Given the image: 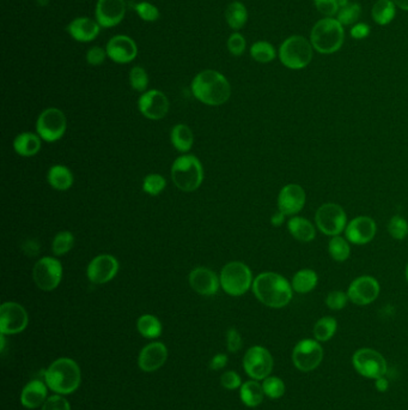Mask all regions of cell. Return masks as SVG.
Listing matches in <instances>:
<instances>
[{"instance_id":"34","label":"cell","mask_w":408,"mask_h":410,"mask_svg":"<svg viewBox=\"0 0 408 410\" xmlns=\"http://www.w3.org/2000/svg\"><path fill=\"white\" fill-rule=\"evenodd\" d=\"M227 22L229 27L234 30H240L245 27L247 19H248V11L245 9V5L240 1H234L227 6V12H225Z\"/></svg>"},{"instance_id":"19","label":"cell","mask_w":408,"mask_h":410,"mask_svg":"<svg viewBox=\"0 0 408 410\" xmlns=\"http://www.w3.org/2000/svg\"><path fill=\"white\" fill-rule=\"evenodd\" d=\"M377 232L376 222L369 216H358L346 226V239L354 245H365L371 242Z\"/></svg>"},{"instance_id":"12","label":"cell","mask_w":408,"mask_h":410,"mask_svg":"<svg viewBox=\"0 0 408 410\" xmlns=\"http://www.w3.org/2000/svg\"><path fill=\"white\" fill-rule=\"evenodd\" d=\"M274 366L273 356L265 346H254L249 348L243 358L245 373L254 380H263L271 375Z\"/></svg>"},{"instance_id":"3","label":"cell","mask_w":408,"mask_h":410,"mask_svg":"<svg viewBox=\"0 0 408 410\" xmlns=\"http://www.w3.org/2000/svg\"><path fill=\"white\" fill-rule=\"evenodd\" d=\"M82 374L76 361L60 358L50 364L45 373V383L58 395H71L81 385Z\"/></svg>"},{"instance_id":"38","label":"cell","mask_w":408,"mask_h":410,"mask_svg":"<svg viewBox=\"0 0 408 410\" xmlns=\"http://www.w3.org/2000/svg\"><path fill=\"white\" fill-rule=\"evenodd\" d=\"M263 389L265 392V396H267L271 400H278L284 396L285 393V383L283 379L274 375H268L267 378L263 380Z\"/></svg>"},{"instance_id":"23","label":"cell","mask_w":408,"mask_h":410,"mask_svg":"<svg viewBox=\"0 0 408 410\" xmlns=\"http://www.w3.org/2000/svg\"><path fill=\"white\" fill-rule=\"evenodd\" d=\"M191 287L200 295H214L221 286V280L212 270L207 268H196L188 277Z\"/></svg>"},{"instance_id":"40","label":"cell","mask_w":408,"mask_h":410,"mask_svg":"<svg viewBox=\"0 0 408 410\" xmlns=\"http://www.w3.org/2000/svg\"><path fill=\"white\" fill-rule=\"evenodd\" d=\"M73 245H74V237L72 233L64 231L55 235L52 244V250L55 255H64L72 250Z\"/></svg>"},{"instance_id":"30","label":"cell","mask_w":408,"mask_h":410,"mask_svg":"<svg viewBox=\"0 0 408 410\" xmlns=\"http://www.w3.org/2000/svg\"><path fill=\"white\" fill-rule=\"evenodd\" d=\"M318 276L312 269L298 270L292 277V289L298 294H308L318 286Z\"/></svg>"},{"instance_id":"35","label":"cell","mask_w":408,"mask_h":410,"mask_svg":"<svg viewBox=\"0 0 408 410\" xmlns=\"http://www.w3.org/2000/svg\"><path fill=\"white\" fill-rule=\"evenodd\" d=\"M136 329L143 338H157L162 333V323L157 317L152 315H141L136 322Z\"/></svg>"},{"instance_id":"54","label":"cell","mask_w":408,"mask_h":410,"mask_svg":"<svg viewBox=\"0 0 408 410\" xmlns=\"http://www.w3.org/2000/svg\"><path fill=\"white\" fill-rule=\"evenodd\" d=\"M388 387H389V382L386 378V375L375 380V389H376L377 391L386 392Z\"/></svg>"},{"instance_id":"6","label":"cell","mask_w":408,"mask_h":410,"mask_svg":"<svg viewBox=\"0 0 408 410\" xmlns=\"http://www.w3.org/2000/svg\"><path fill=\"white\" fill-rule=\"evenodd\" d=\"M313 45L305 37L294 35L287 37L279 48L281 64L291 70L307 68L313 60Z\"/></svg>"},{"instance_id":"57","label":"cell","mask_w":408,"mask_h":410,"mask_svg":"<svg viewBox=\"0 0 408 410\" xmlns=\"http://www.w3.org/2000/svg\"><path fill=\"white\" fill-rule=\"evenodd\" d=\"M406 280H407L408 282V264L407 266H406Z\"/></svg>"},{"instance_id":"33","label":"cell","mask_w":408,"mask_h":410,"mask_svg":"<svg viewBox=\"0 0 408 410\" xmlns=\"http://www.w3.org/2000/svg\"><path fill=\"white\" fill-rule=\"evenodd\" d=\"M336 330H338V322L334 317H329V315L323 317L314 325V338L320 343L329 341L336 335Z\"/></svg>"},{"instance_id":"36","label":"cell","mask_w":408,"mask_h":410,"mask_svg":"<svg viewBox=\"0 0 408 410\" xmlns=\"http://www.w3.org/2000/svg\"><path fill=\"white\" fill-rule=\"evenodd\" d=\"M328 252H329L332 258L339 263L349 260V255H351L349 240L341 237L340 235L332 237L331 240L328 242Z\"/></svg>"},{"instance_id":"48","label":"cell","mask_w":408,"mask_h":410,"mask_svg":"<svg viewBox=\"0 0 408 410\" xmlns=\"http://www.w3.org/2000/svg\"><path fill=\"white\" fill-rule=\"evenodd\" d=\"M42 410H71V407L65 397L57 393L45 400Z\"/></svg>"},{"instance_id":"52","label":"cell","mask_w":408,"mask_h":410,"mask_svg":"<svg viewBox=\"0 0 408 410\" xmlns=\"http://www.w3.org/2000/svg\"><path fill=\"white\" fill-rule=\"evenodd\" d=\"M370 34V27L365 23H357L356 26L351 29V37L354 40H363Z\"/></svg>"},{"instance_id":"55","label":"cell","mask_w":408,"mask_h":410,"mask_svg":"<svg viewBox=\"0 0 408 410\" xmlns=\"http://www.w3.org/2000/svg\"><path fill=\"white\" fill-rule=\"evenodd\" d=\"M284 219H285V215L278 210V213L273 215L272 219H271V224H272L274 227H279V226H281L283 222H284Z\"/></svg>"},{"instance_id":"17","label":"cell","mask_w":408,"mask_h":410,"mask_svg":"<svg viewBox=\"0 0 408 410\" xmlns=\"http://www.w3.org/2000/svg\"><path fill=\"white\" fill-rule=\"evenodd\" d=\"M141 113L150 120L163 119L169 110V100L162 91H145L138 101Z\"/></svg>"},{"instance_id":"46","label":"cell","mask_w":408,"mask_h":410,"mask_svg":"<svg viewBox=\"0 0 408 410\" xmlns=\"http://www.w3.org/2000/svg\"><path fill=\"white\" fill-rule=\"evenodd\" d=\"M245 45H247L245 39L243 35H241L240 32L232 34L227 40V50L232 55H236V57H240L245 53Z\"/></svg>"},{"instance_id":"28","label":"cell","mask_w":408,"mask_h":410,"mask_svg":"<svg viewBox=\"0 0 408 410\" xmlns=\"http://www.w3.org/2000/svg\"><path fill=\"white\" fill-rule=\"evenodd\" d=\"M47 180L55 190L65 191L73 185V174L66 166L55 164L48 170Z\"/></svg>"},{"instance_id":"50","label":"cell","mask_w":408,"mask_h":410,"mask_svg":"<svg viewBox=\"0 0 408 410\" xmlns=\"http://www.w3.org/2000/svg\"><path fill=\"white\" fill-rule=\"evenodd\" d=\"M221 384L223 387L227 389V390H236L238 387H242V380L241 377L235 371H227L225 373L222 374L221 377Z\"/></svg>"},{"instance_id":"14","label":"cell","mask_w":408,"mask_h":410,"mask_svg":"<svg viewBox=\"0 0 408 410\" xmlns=\"http://www.w3.org/2000/svg\"><path fill=\"white\" fill-rule=\"evenodd\" d=\"M29 315L27 311L14 301H8L0 306V333L16 335L27 329Z\"/></svg>"},{"instance_id":"20","label":"cell","mask_w":408,"mask_h":410,"mask_svg":"<svg viewBox=\"0 0 408 410\" xmlns=\"http://www.w3.org/2000/svg\"><path fill=\"white\" fill-rule=\"evenodd\" d=\"M126 14L125 0H99L96 4V21L102 28L118 26Z\"/></svg>"},{"instance_id":"10","label":"cell","mask_w":408,"mask_h":410,"mask_svg":"<svg viewBox=\"0 0 408 410\" xmlns=\"http://www.w3.org/2000/svg\"><path fill=\"white\" fill-rule=\"evenodd\" d=\"M323 360V348L320 342L304 338L292 351V362L300 372H312L318 369Z\"/></svg>"},{"instance_id":"26","label":"cell","mask_w":408,"mask_h":410,"mask_svg":"<svg viewBox=\"0 0 408 410\" xmlns=\"http://www.w3.org/2000/svg\"><path fill=\"white\" fill-rule=\"evenodd\" d=\"M287 229L296 240L300 242H312L316 237V229L309 219L300 216H292L287 222Z\"/></svg>"},{"instance_id":"42","label":"cell","mask_w":408,"mask_h":410,"mask_svg":"<svg viewBox=\"0 0 408 410\" xmlns=\"http://www.w3.org/2000/svg\"><path fill=\"white\" fill-rule=\"evenodd\" d=\"M388 232H389L390 237H394L396 240H404L405 237L408 235L407 221L402 216L395 215L390 219Z\"/></svg>"},{"instance_id":"5","label":"cell","mask_w":408,"mask_h":410,"mask_svg":"<svg viewBox=\"0 0 408 410\" xmlns=\"http://www.w3.org/2000/svg\"><path fill=\"white\" fill-rule=\"evenodd\" d=\"M172 178L178 190L195 191L204 180L203 164L195 156H180L172 164Z\"/></svg>"},{"instance_id":"25","label":"cell","mask_w":408,"mask_h":410,"mask_svg":"<svg viewBox=\"0 0 408 410\" xmlns=\"http://www.w3.org/2000/svg\"><path fill=\"white\" fill-rule=\"evenodd\" d=\"M47 384L41 380H32L23 387L21 393V403L27 409H37L43 406L45 400L48 398Z\"/></svg>"},{"instance_id":"37","label":"cell","mask_w":408,"mask_h":410,"mask_svg":"<svg viewBox=\"0 0 408 410\" xmlns=\"http://www.w3.org/2000/svg\"><path fill=\"white\" fill-rule=\"evenodd\" d=\"M250 55L253 59L258 63H269L276 58V50L273 46L267 41L255 42L254 45L250 47Z\"/></svg>"},{"instance_id":"32","label":"cell","mask_w":408,"mask_h":410,"mask_svg":"<svg viewBox=\"0 0 408 410\" xmlns=\"http://www.w3.org/2000/svg\"><path fill=\"white\" fill-rule=\"evenodd\" d=\"M396 5L393 0H377L372 6L371 14L374 21L380 26H387L394 19Z\"/></svg>"},{"instance_id":"4","label":"cell","mask_w":408,"mask_h":410,"mask_svg":"<svg viewBox=\"0 0 408 410\" xmlns=\"http://www.w3.org/2000/svg\"><path fill=\"white\" fill-rule=\"evenodd\" d=\"M344 27L338 19L327 17L318 21L310 32L314 50L323 55H332L340 50L344 43Z\"/></svg>"},{"instance_id":"13","label":"cell","mask_w":408,"mask_h":410,"mask_svg":"<svg viewBox=\"0 0 408 410\" xmlns=\"http://www.w3.org/2000/svg\"><path fill=\"white\" fill-rule=\"evenodd\" d=\"M32 277L37 287L43 292L54 291L63 278V265L53 257H43L32 269Z\"/></svg>"},{"instance_id":"51","label":"cell","mask_w":408,"mask_h":410,"mask_svg":"<svg viewBox=\"0 0 408 410\" xmlns=\"http://www.w3.org/2000/svg\"><path fill=\"white\" fill-rule=\"evenodd\" d=\"M242 338L236 329H229L227 333V351L237 353L242 348Z\"/></svg>"},{"instance_id":"44","label":"cell","mask_w":408,"mask_h":410,"mask_svg":"<svg viewBox=\"0 0 408 410\" xmlns=\"http://www.w3.org/2000/svg\"><path fill=\"white\" fill-rule=\"evenodd\" d=\"M349 300L347 293L343 292V291H333L327 295L326 305L329 310L340 311L346 307Z\"/></svg>"},{"instance_id":"53","label":"cell","mask_w":408,"mask_h":410,"mask_svg":"<svg viewBox=\"0 0 408 410\" xmlns=\"http://www.w3.org/2000/svg\"><path fill=\"white\" fill-rule=\"evenodd\" d=\"M227 364V356L225 354H217L210 361V369L214 371H219L224 369Z\"/></svg>"},{"instance_id":"41","label":"cell","mask_w":408,"mask_h":410,"mask_svg":"<svg viewBox=\"0 0 408 410\" xmlns=\"http://www.w3.org/2000/svg\"><path fill=\"white\" fill-rule=\"evenodd\" d=\"M165 186L167 182L161 174H149L143 182V190L151 196H159Z\"/></svg>"},{"instance_id":"29","label":"cell","mask_w":408,"mask_h":410,"mask_svg":"<svg viewBox=\"0 0 408 410\" xmlns=\"http://www.w3.org/2000/svg\"><path fill=\"white\" fill-rule=\"evenodd\" d=\"M241 401L243 404L249 408H255L260 406L263 401L265 392H263V384L258 383V380H248L242 384L240 387Z\"/></svg>"},{"instance_id":"2","label":"cell","mask_w":408,"mask_h":410,"mask_svg":"<svg viewBox=\"0 0 408 410\" xmlns=\"http://www.w3.org/2000/svg\"><path fill=\"white\" fill-rule=\"evenodd\" d=\"M192 92L195 99L205 105L221 106L230 99L232 87L222 73L214 70H205L193 79Z\"/></svg>"},{"instance_id":"1","label":"cell","mask_w":408,"mask_h":410,"mask_svg":"<svg viewBox=\"0 0 408 410\" xmlns=\"http://www.w3.org/2000/svg\"><path fill=\"white\" fill-rule=\"evenodd\" d=\"M253 293L261 304L271 309H283L292 300V284L277 273H263L253 282Z\"/></svg>"},{"instance_id":"45","label":"cell","mask_w":408,"mask_h":410,"mask_svg":"<svg viewBox=\"0 0 408 410\" xmlns=\"http://www.w3.org/2000/svg\"><path fill=\"white\" fill-rule=\"evenodd\" d=\"M134 10H136L138 16L146 22H154L159 19V9L147 1H143V3L134 5Z\"/></svg>"},{"instance_id":"7","label":"cell","mask_w":408,"mask_h":410,"mask_svg":"<svg viewBox=\"0 0 408 410\" xmlns=\"http://www.w3.org/2000/svg\"><path fill=\"white\" fill-rule=\"evenodd\" d=\"M221 287L232 296H241L253 287V273L248 265L242 262H230L221 273Z\"/></svg>"},{"instance_id":"18","label":"cell","mask_w":408,"mask_h":410,"mask_svg":"<svg viewBox=\"0 0 408 410\" xmlns=\"http://www.w3.org/2000/svg\"><path fill=\"white\" fill-rule=\"evenodd\" d=\"M307 201L305 191L298 184H287L278 196V209L285 216L297 215L303 209Z\"/></svg>"},{"instance_id":"11","label":"cell","mask_w":408,"mask_h":410,"mask_svg":"<svg viewBox=\"0 0 408 410\" xmlns=\"http://www.w3.org/2000/svg\"><path fill=\"white\" fill-rule=\"evenodd\" d=\"M68 128V120L65 114L58 108H47L43 110L37 121V135L48 143L59 141Z\"/></svg>"},{"instance_id":"27","label":"cell","mask_w":408,"mask_h":410,"mask_svg":"<svg viewBox=\"0 0 408 410\" xmlns=\"http://www.w3.org/2000/svg\"><path fill=\"white\" fill-rule=\"evenodd\" d=\"M14 149L19 156L30 157L41 149V138L32 133H23L14 138Z\"/></svg>"},{"instance_id":"47","label":"cell","mask_w":408,"mask_h":410,"mask_svg":"<svg viewBox=\"0 0 408 410\" xmlns=\"http://www.w3.org/2000/svg\"><path fill=\"white\" fill-rule=\"evenodd\" d=\"M318 12L327 17H333L339 12V1L338 0H314Z\"/></svg>"},{"instance_id":"16","label":"cell","mask_w":408,"mask_h":410,"mask_svg":"<svg viewBox=\"0 0 408 410\" xmlns=\"http://www.w3.org/2000/svg\"><path fill=\"white\" fill-rule=\"evenodd\" d=\"M119 271V262L114 255H100L91 260L86 276L91 283L95 284H105L112 281Z\"/></svg>"},{"instance_id":"8","label":"cell","mask_w":408,"mask_h":410,"mask_svg":"<svg viewBox=\"0 0 408 410\" xmlns=\"http://www.w3.org/2000/svg\"><path fill=\"white\" fill-rule=\"evenodd\" d=\"M352 364L359 375L372 380L385 377L388 372V364L385 356L371 348H360L354 351Z\"/></svg>"},{"instance_id":"22","label":"cell","mask_w":408,"mask_h":410,"mask_svg":"<svg viewBox=\"0 0 408 410\" xmlns=\"http://www.w3.org/2000/svg\"><path fill=\"white\" fill-rule=\"evenodd\" d=\"M168 358V349L162 342H152L141 349L138 364L144 372H154L161 369Z\"/></svg>"},{"instance_id":"43","label":"cell","mask_w":408,"mask_h":410,"mask_svg":"<svg viewBox=\"0 0 408 410\" xmlns=\"http://www.w3.org/2000/svg\"><path fill=\"white\" fill-rule=\"evenodd\" d=\"M130 83L134 90L141 91V92L146 90L149 84V76L145 70L141 66H134L132 68L130 72Z\"/></svg>"},{"instance_id":"9","label":"cell","mask_w":408,"mask_h":410,"mask_svg":"<svg viewBox=\"0 0 408 410\" xmlns=\"http://www.w3.org/2000/svg\"><path fill=\"white\" fill-rule=\"evenodd\" d=\"M315 224L327 237H336L346 229L347 215L340 205L326 203L316 211Z\"/></svg>"},{"instance_id":"56","label":"cell","mask_w":408,"mask_h":410,"mask_svg":"<svg viewBox=\"0 0 408 410\" xmlns=\"http://www.w3.org/2000/svg\"><path fill=\"white\" fill-rule=\"evenodd\" d=\"M393 3L400 9L408 11V0H393Z\"/></svg>"},{"instance_id":"31","label":"cell","mask_w":408,"mask_h":410,"mask_svg":"<svg viewBox=\"0 0 408 410\" xmlns=\"http://www.w3.org/2000/svg\"><path fill=\"white\" fill-rule=\"evenodd\" d=\"M172 146L176 148L180 153H187L191 150L192 146L194 143V137L191 128L183 124H178L174 126L170 133Z\"/></svg>"},{"instance_id":"24","label":"cell","mask_w":408,"mask_h":410,"mask_svg":"<svg viewBox=\"0 0 408 410\" xmlns=\"http://www.w3.org/2000/svg\"><path fill=\"white\" fill-rule=\"evenodd\" d=\"M68 34L79 42H90L100 34L101 26L94 19L79 17L68 24Z\"/></svg>"},{"instance_id":"49","label":"cell","mask_w":408,"mask_h":410,"mask_svg":"<svg viewBox=\"0 0 408 410\" xmlns=\"http://www.w3.org/2000/svg\"><path fill=\"white\" fill-rule=\"evenodd\" d=\"M107 55V50H103L102 47L95 46L91 47L90 50L86 52V61L92 66H99V65L103 64Z\"/></svg>"},{"instance_id":"15","label":"cell","mask_w":408,"mask_h":410,"mask_svg":"<svg viewBox=\"0 0 408 410\" xmlns=\"http://www.w3.org/2000/svg\"><path fill=\"white\" fill-rule=\"evenodd\" d=\"M381 292L380 283L372 276H360L354 280L347 289V295L354 305L367 306L376 300Z\"/></svg>"},{"instance_id":"21","label":"cell","mask_w":408,"mask_h":410,"mask_svg":"<svg viewBox=\"0 0 408 410\" xmlns=\"http://www.w3.org/2000/svg\"><path fill=\"white\" fill-rule=\"evenodd\" d=\"M107 55L118 64H127L136 59L138 47L131 37L126 35H116L112 37L105 47Z\"/></svg>"},{"instance_id":"39","label":"cell","mask_w":408,"mask_h":410,"mask_svg":"<svg viewBox=\"0 0 408 410\" xmlns=\"http://www.w3.org/2000/svg\"><path fill=\"white\" fill-rule=\"evenodd\" d=\"M362 14V8L360 5L357 3H347L339 8V12H338V21L343 24V26H351L354 23L358 21L359 17Z\"/></svg>"}]
</instances>
